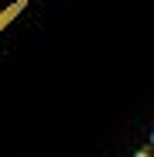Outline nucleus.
I'll return each mask as SVG.
<instances>
[{
    "mask_svg": "<svg viewBox=\"0 0 154 157\" xmlns=\"http://www.w3.org/2000/svg\"><path fill=\"white\" fill-rule=\"evenodd\" d=\"M134 157H154V144H147V147H140Z\"/></svg>",
    "mask_w": 154,
    "mask_h": 157,
    "instance_id": "nucleus-1",
    "label": "nucleus"
}]
</instances>
